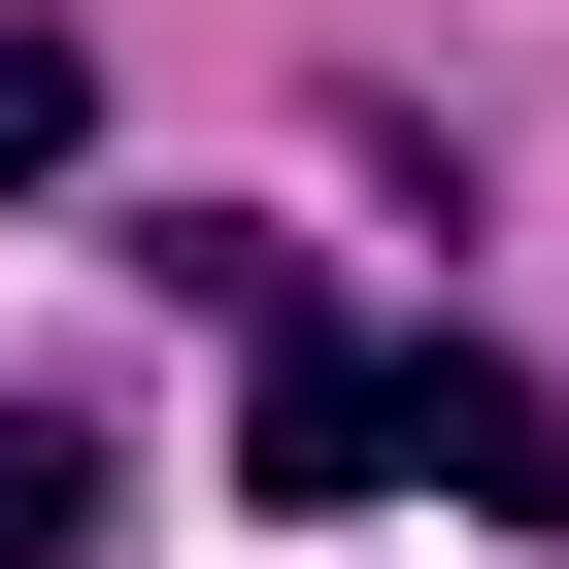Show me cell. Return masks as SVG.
Segmentation results:
<instances>
[{"instance_id":"cell-1","label":"cell","mask_w":569,"mask_h":569,"mask_svg":"<svg viewBox=\"0 0 569 569\" xmlns=\"http://www.w3.org/2000/svg\"><path fill=\"white\" fill-rule=\"evenodd\" d=\"M502 502V536H569V402L502 369V336H302V369H268L234 402V502Z\"/></svg>"},{"instance_id":"cell-2","label":"cell","mask_w":569,"mask_h":569,"mask_svg":"<svg viewBox=\"0 0 569 569\" xmlns=\"http://www.w3.org/2000/svg\"><path fill=\"white\" fill-rule=\"evenodd\" d=\"M134 268H168V302H201V336H234V369H302V234H234V201H168V234H134Z\"/></svg>"},{"instance_id":"cell-3","label":"cell","mask_w":569,"mask_h":569,"mask_svg":"<svg viewBox=\"0 0 569 569\" xmlns=\"http://www.w3.org/2000/svg\"><path fill=\"white\" fill-rule=\"evenodd\" d=\"M101 168V34H68V0H0V201H68Z\"/></svg>"},{"instance_id":"cell-4","label":"cell","mask_w":569,"mask_h":569,"mask_svg":"<svg viewBox=\"0 0 569 569\" xmlns=\"http://www.w3.org/2000/svg\"><path fill=\"white\" fill-rule=\"evenodd\" d=\"M101 502H134L101 402H0V569H101Z\"/></svg>"}]
</instances>
